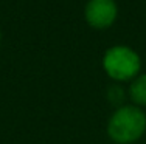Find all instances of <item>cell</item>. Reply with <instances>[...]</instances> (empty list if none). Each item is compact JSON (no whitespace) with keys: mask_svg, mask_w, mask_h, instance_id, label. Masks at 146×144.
<instances>
[{"mask_svg":"<svg viewBox=\"0 0 146 144\" xmlns=\"http://www.w3.org/2000/svg\"><path fill=\"white\" fill-rule=\"evenodd\" d=\"M146 130V116L135 105L120 107L109 119L107 133L115 143L129 144L143 135Z\"/></svg>","mask_w":146,"mask_h":144,"instance_id":"cell-1","label":"cell"},{"mask_svg":"<svg viewBox=\"0 0 146 144\" xmlns=\"http://www.w3.org/2000/svg\"><path fill=\"white\" fill-rule=\"evenodd\" d=\"M140 57L132 48L124 45L112 47L103 57L106 73L115 81H129L140 71Z\"/></svg>","mask_w":146,"mask_h":144,"instance_id":"cell-2","label":"cell"},{"mask_svg":"<svg viewBox=\"0 0 146 144\" xmlns=\"http://www.w3.org/2000/svg\"><path fill=\"white\" fill-rule=\"evenodd\" d=\"M86 20L92 28L106 30L113 25L118 8L115 0H89L84 9Z\"/></svg>","mask_w":146,"mask_h":144,"instance_id":"cell-3","label":"cell"},{"mask_svg":"<svg viewBox=\"0 0 146 144\" xmlns=\"http://www.w3.org/2000/svg\"><path fill=\"white\" fill-rule=\"evenodd\" d=\"M129 95L137 105H146V74L134 78L129 88Z\"/></svg>","mask_w":146,"mask_h":144,"instance_id":"cell-4","label":"cell"},{"mask_svg":"<svg viewBox=\"0 0 146 144\" xmlns=\"http://www.w3.org/2000/svg\"><path fill=\"white\" fill-rule=\"evenodd\" d=\"M0 39H2V33H0Z\"/></svg>","mask_w":146,"mask_h":144,"instance_id":"cell-5","label":"cell"}]
</instances>
